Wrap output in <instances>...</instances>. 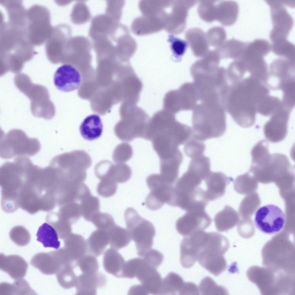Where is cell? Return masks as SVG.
I'll return each mask as SVG.
<instances>
[{
  "mask_svg": "<svg viewBox=\"0 0 295 295\" xmlns=\"http://www.w3.org/2000/svg\"><path fill=\"white\" fill-rule=\"evenodd\" d=\"M215 1L201 0L197 8V12L200 17L207 22L215 20L216 5Z\"/></svg>",
  "mask_w": 295,
  "mask_h": 295,
  "instance_id": "51",
  "label": "cell"
},
{
  "mask_svg": "<svg viewBox=\"0 0 295 295\" xmlns=\"http://www.w3.org/2000/svg\"><path fill=\"white\" fill-rule=\"evenodd\" d=\"M262 83L251 76L228 85L223 106L241 127L247 128L254 124L258 106L269 95L268 89Z\"/></svg>",
  "mask_w": 295,
  "mask_h": 295,
  "instance_id": "1",
  "label": "cell"
},
{
  "mask_svg": "<svg viewBox=\"0 0 295 295\" xmlns=\"http://www.w3.org/2000/svg\"><path fill=\"white\" fill-rule=\"evenodd\" d=\"M107 279L103 273L97 272L95 273H82L77 277L75 286L78 295H95L97 288H103L106 285Z\"/></svg>",
  "mask_w": 295,
  "mask_h": 295,
  "instance_id": "24",
  "label": "cell"
},
{
  "mask_svg": "<svg viewBox=\"0 0 295 295\" xmlns=\"http://www.w3.org/2000/svg\"><path fill=\"white\" fill-rule=\"evenodd\" d=\"M290 111L282 107L271 115L264 124V133L266 139L274 143L282 141L287 135Z\"/></svg>",
  "mask_w": 295,
  "mask_h": 295,
  "instance_id": "21",
  "label": "cell"
},
{
  "mask_svg": "<svg viewBox=\"0 0 295 295\" xmlns=\"http://www.w3.org/2000/svg\"><path fill=\"white\" fill-rule=\"evenodd\" d=\"M283 106L282 102L275 97L267 96L257 109V112L265 116L271 115Z\"/></svg>",
  "mask_w": 295,
  "mask_h": 295,
  "instance_id": "46",
  "label": "cell"
},
{
  "mask_svg": "<svg viewBox=\"0 0 295 295\" xmlns=\"http://www.w3.org/2000/svg\"><path fill=\"white\" fill-rule=\"evenodd\" d=\"M185 283L179 275L170 272L162 279L159 295H180Z\"/></svg>",
  "mask_w": 295,
  "mask_h": 295,
  "instance_id": "38",
  "label": "cell"
},
{
  "mask_svg": "<svg viewBox=\"0 0 295 295\" xmlns=\"http://www.w3.org/2000/svg\"><path fill=\"white\" fill-rule=\"evenodd\" d=\"M124 218L127 230L135 242L137 254L143 256L152 249L156 235L155 227L150 222L140 216L132 207L126 209Z\"/></svg>",
  "mask_w": 295,
  "mask_h": 295,
  "instance_id": "9",
  "label": "cell"
},
{
  "mask_svg": "<svg viewBox=\"0 0 295 295\" xmlns=\"http://www.w3.org/2000/svg\"><path fill=\"white\" fill-rule=\"evenodd\" d=\"M103 126L100 116L93 114L87 116L81 123L80 127V134L85 139L93 140L100 137Z\"/></svg>",
  "mask_w": 295,
  "mask_h": 295,
  "instance_id": "32",
  "label": "cell"
},
{
  "mask_svg": "<svg viewBox=\"0 0 295 295\" xmlns=\"http://www.w3.org/2000/svg\"><path fill=\"white\" fill-rule=\"evenodd\" d=\"M121 116L114 129L119 139L128 142L137 138L147 140L150 118L143 109L136 105L124 103Z\"/></svg>",
  "mask_w": 295,
  "mask_h": 295,
  "instance_id": "4",
  "label": "cell"
},
{
  "mask_svg": "<svg viewBox=\"0 0 295 295\" xmlns=\"http://www.w3.org/2000/svg\"><path fill=\"white\" fill-rule=\"evenodd\" d=\"M193 83L200 90L222 91L228 85L226 70L223 67L208 64L191 66Z\"/></svg>",
  "mask_w": 295,
  "mask_h": 295,
  "instance_id": "11",
  "label": "cell"
},
{
  "mask_svg": "<svg viewBox=\"0 0 295 295\" xmlns=\"http://www.w3.org/2000/svg\"><path fill=\"white\" fill-rule=\"evenodd\" d=\"M205 149L204 143L191 137L185 143L184 150L185 154L192 159L203 155Z\"/></svg>",
  "mask_w": 295,
  "mask_h": 295,
  "instance_id": "52",
  "label": "cell"
},
{
  "mask_svg": "<svg viewBox=\"0 0 295 295\" xmlns=\"http://www.w3.org/2000/svg\"><path fill=\"white\" fill-rule=\"evenodd\" d=\"M63 248L69 258L76 264L87 253L86 240L79 234L71 233L64 239Z\"/></svg>",
  "mask_w": 295,
  "mask_h": 295,
  "instance_id": "28",
  "label": "cell"
},
{
  "mask_svg": "<svg viewBox=\"0 0 295 295\" xmlns=\"http://www.w3.org/2000/svg\"><path fill=\"white\" fill-rule=\"evenodd\" d=\"M107 231L110 246L117 250L127 246L131 240L128 230L116 224Z\"/></svg>",
  "mask_w": 295,
  "mask_h": 295,
  "instance_id": "37",
  "label": "cell"
},
{
  "mask_svg": "<svg viewBox=\"0 0 295 295\" xmlns=\"http://www.w3.org/2000/svg\"><path fill=\"white\" fill-rule=\"evenodd\" d=\"M285 221L283 211L277 206L268 204L259 208L256 211L254 223L262 232L268 234L279 233L283 228Z\"/></svg>",
  "mask_w": 295,
  "mask_h": 295,
  "instance_id": "14",
  "label": "cell"
},
{
  "mask_svg": "<svg viewBox=\"0 0 295 295\" xmlns=\"http://www.w3.org/2000/svg\"><path fill=\"white\" fill-rule=\"evenodd\" d=\"M132 171L131 168L125 163L108 164L105 174V177L112 179L117 183L125 182L131 178Z\"/></svg>",
  "mask_w": 295,
  "mask_h": 295,
  "instance_id": "40",
  "label": "cell"
},
{
  "mask_svg": "<svg viewBox=\"0 0 295 295\" xmlns=\"http://www.w3.org/2000/svg\"><path fill=\"white\" fill-rule=\"evenodd\" d=\"M162 279L156 269H153L147 273L139 281L149 294L159 295Z\"/></svg>",
  "mask_w": 295,
  "mask_h": 295,
  "instance_id": "43",
  "label": "cell"
},
{
  "mask_svg": "<svg viewBox=\"0 0 295 295\" xmlns=\"http://www.w3.org/2000/svg\"><path fill=\"white\" fill-rule=\"evenodd\" d=\"M10 287L11 295L36 294L27 282L24 279H16L13 284H11Z\"/></svg>",
  "mask_w": 295,
  "mask_h": 295,
  "instance_id": "56",
  "label": "cell"
},
{
  "mask_svg": "<svg viewBox=\"0 0 295 295\" xmlns=\"http://www.w3.org/2000/svg\"><path fill=\"white\" fill-rule=\"evenodd\" d=\"M82 273L94 274L98 272L99 264L95 256L90 254H86L76 262Z\"/></svg>",
  "mask_w": 295,
  "mask_h": 295,
  "instance_id": "50",
  "label": "cell"
},
{
  "mask_svg": "<svg viewBox=\"0 0 295 295\" xmlns=\"http://www.w3.org/2000/svg\"><path fill=\"white\" fill-rule=\"evenodd\" d=\"M208 232L196 231L186 236L182 240L180 245V262L186 268L192 266L197 260L198 253L206 240Z\"/></svg>",
  "mask_w": 295,
  "mask_h": 295,
  "instance_id": "19",
  "label": "cell"
},
{
  "mask_svg": "<svg viewBox=\"0 0 295 295\" xmlns=\"http://www.w3.org/2000/svg\"><path fill=\"white\" fill-rule=\"evenodd\" d=\"M80 204L81 215L86 220L91 222L94 217L100 212L99 199L90 194L84 198Z\"/></svg>",
  "mask_w": 295,
  "mask_h": 295,
  "instance_id": "42",
  "label": "cell"
},
{
  "mask_svg": "<svg viewBox=\"0 0 295 295\" xmlns=\"http://www.w3.org/2000/svg\"><path fill=\"white\" fill-rule=\"evenodd\" d=\"M11 240L15 244L20 246H24L28 244L30 241L29 233L24 230H14L10 233Z\"/></svg>",
  "mask_w": 295,
  "mask_h": 295,
  "instance_id": "59",
  "label": "cell"
},
{
  "mask_svg": "<svg viewBox=\"0 0 295 295\" xmlns=\"http://www.w3.org/2000/svg\"><path fill=\"white\" fill-rule=\"evenodd\" d=\"M28 266L26 261L19 256H5L3 254H0V269L14 279L23 277L26 274Z\"/></svg>",
  "mask_w": 295,
  "mask_h": 295,
  "instance_id": "25",
  "label": "cell"
},
{
  "mask_svg": "<svg viewBox=\"0 0 295 295\" xmlns=\"http://www.w3.org/2000/svg\"><path fill=\"white\" fill-rule=\"evenodd\" d=\"M192 110V138L203 141L219 137L225 133L226 115L220 103L201 102Z\"/></svg>",
  "mask_w": 295,
  "mask_h": 295,
  "instance_id": "3",
  "label": "cell"
},
{
  "mask_svg": "<svg viewBox=\"0 0 295 295\" xmlns=\"http://www.w3.org/2000/svg\"><path fill=\"white\" fill-rule=\"evenodd\" d=\"M270 6L273 27L269 37L272 42L287 39L293 24L292 17L285 6H289V1H266Z\"/></svg>",
  "mask_w": 295,
  "mask_h": 295,
  "instance_id": "13",
  "label": "cell"
},
{
  "mask_svg": "<svg viewBox=\"0 0 295 295\" xmlns=\"http://www.w3.org/2000/svg\"><path fill=\"white\" fill-rule=\"evenodd\" d=\"M40 149L41 144L39 140L29 137L21 130L12 129L7 133L3 132L1 136L0 156L3 159L33 156L37 153Z\"/></svg>",
  "mask_w": 295,
  "mask_h": 295,
  "instance_id": "8",
  "label": "cell"
},
{
  "mask_svg": "<svg viewBox=\"0 0 295 295\" xmlns=\"http://www.w3.org/2000/svg\"><path fill=\"white\" fill-rule=\"evenodd\" d=\"M62 27L59 25L53 27L52 33L46 41L45 51L47 57L54 64L58 63L61 60L67 44Z\"/></svg>",
  "mask_w": 295,
  "mask_h": 295,
  "instance_id": "23",
  "label": "cell"
},
{
  "mask_svg": "<svg viewBox=\"0 0 295 295\" xmlns=\"http://www.w3.org/2000/svg\"><path fill=\"white\" fill-rule=\"evenodd\" d=\"M146 182L150 190L145 199L147 207L154 211L160 209L165 203L169 205L173 185L167 184L162 179L160 174H158L148 176Z\"/></svg>",
  "mask_w": 295,
  "mask_h": 295,
  "instance_id": "15",
  "label": "cell"
},
{
  "mask_svg": "<svg viewBox=\"0 0 295 295\" xmlns=\"http://www.w3.org/2000/svg\"><path fill=\"white\" fill-rule=\"evenodd\" d=\"M197 3L194 0H179L175 3L171 22V31L178 34L184 30L186 25L188 11Z\"/></svg>",
  "mask_w": 295,
  "mask_h": 295,
  "instance_id": "26",
  "label": "cell"
},
{
  "mask_svg": "<svg viewBox=\"0 0 295 295\" xmlns=\"http://www.w3.org/2000/svg\"><path fill=\"white\" fill-rule=\"evenodd\" d=\"M295 47L294 44L287 39L278 40L271 45V50L275 54L295 61Z\"/></svg>",
  "mask_w": 295,
  "mask_h": 295,
  "instance_id": "44",
  "label": "cell"
},
{
  "mask_svg": "<svg viewBox=\"0 0 295 295\" xmlns=\"http://www.w3.org/2000/svg\"><path fill=\"white\" fill-rule=\"evenodd\" d=\"M236 220L235 214L230 206H226L215 215L214 221L217 230L220 232L227 230L233 227Z\"/></svg>",
  "mask_w": 295,
  "mask_h": 295,
  "instance_id": "41",
  "label": "cell"
},
{
  "mask_svg": "<svg viewBox=\"0 0 295 295\" xmlns=\"http://www.w3.org/2000/svg\"><path fill=\"white\" fill-rule=\"evenodd\" d=\"M239 12V6L236 1H221L216 5L215 20L224 26H231L236 22Z\"/></svg>",
  "mask_w": 295,
  "mask_h": 295,
  "instance_id": "30",
  "label": "cell"
},
{
  "mask_svg": "<svg viewBox=\"0 0 295 295\" xmlns=\"http://www.w3.org/2000/svg\"><path fill=\"white\" fill-rule=\"evenodd\" d=\"M246 42L235 39L227 40L216 49L220 59L239 58L243 51Z\"/></svg>",
  "mask_w": 295,
  "mask_h": 295,
  "instance_id": "35",
  "label": "cell"
},
{
  "mask_svg": "<svg viewBox=\"0 0 295 295\" xmlns=\"http://www.w3.org/2000/svg\"><path fill=\"white\" fill-rule=\"evenodd\" d=\"M199 101L198 92L193 82H186L177 90H170L163 100L164 109L174 114L192 110Z\"/></svg>",
  "mask_w": 295,
  "mask_h": 295,
  "instance_id": "12",
  "label": "cell"
},
{
  "mask_svg": "<svg viewBox=\"0 0 295 295\" xmlns=\"http://www.w3.org/2000/svg\"><path fill=\"white\" fill-rule=\"evenodd\" d=\"M76 266L73 263H69L62 265L56 273L57 280L63 288L69 289L75 287L77 277L74 271Z\"/></svg>",
  "mask_w": 295,
  "mask_h": 295,
  "instance_id": "39",
  "label": "cell"
},
{
  "mask_svg": "<svg viewBox=\"0 0 295 295\" xmlns=\"http://www.w3.org/2000/svg\"><path fill=\"white\" fill-rule=\"evenodd\" d=\"M199 288L196 285L190 282H185L181 295H199Z\"/></svg>",
  "mask_w": 295,
  "mask_h": 295,
  "instance_id": "60",
  "label": "cell"
},
{
  "mask_svg": "<svg viewBox=\"0 0 295 295\" xmlns=\"http://www.w3.org/2000/svg\"><path fill=\"white\" fill-rule=\"evenodd\" d=\"M26 31L32 46H39L46 42L52 30L50 14L48 9L39 5L32 6L27 11Z\"/></svg>",
  "mask_w": 295,
  "mask_h": 295,
  "instance_id": "10",
  "label": "cell"
},
{
  "mask_svg": "<svg viewBox=\"0 0 295 295\" xmlns=\"http://www.w3.org/2000/svg\"><path fill=\"white\" fill-rule=\"evenodd\" d=\"M100 180L97 187L98 194L105 198L109 197L114 194L117 188V183L109 178H105Z\"/></svg>",
  "mask_w": 295,
  "mask_h": 295,
  "instance_id": "54",
  "label": "cell"
},
{
  "mask_svg": "<svg viewBox=\"0 0 295 295\" xmlns=\"http://www.w3.org/2000/svg\"><path fill=\"white\" fill-rule=\"evenodd\" d=\"M54 83L59 90L69 92L77 89L81 82L80 72L74 66L65 64L59 67L54 76Z\"/></svg>",
  "mask_w": 295,
  "mask_h": 295,
  "instance_id": "22",
  "label": "cell"
},
{
  "mask_svg": "<svg viewBox=\"0 0 295 295\" xmlns=\"http://www.w3.org/2000/svg\"><path fill=\"white\" fill-rule=\"evenodd\" d=\"M183 158L177 157L160 160V176L168 184L173 185L177 181Z\"/></svg>",
  "mask_w": 295,
  "mask_h": 295,
  "instance_id": "34",
  "label": "cell"
},
{
  "mask_svg": "<svg viewBox=\"0 0 295 295\" xmlns=\"http://www.w3.org/2000/svg\"><path fill=\"white\" fill-rule=\"evenodd\" d=\"M185 37L194 54L196 57H203L208 51L209 44L205 34L200 28L194 27L188 30Z\"/></svg>",
  "mask_w": 295,
  "mask_h": 295,
  "instance_id": "29",
  "label": "cell"
},
{
  "mask_svg": "<svg viewBox=\"0 0 295 295\" xmlns=\"http://www.w3.org/2000/svg\"><path fill=\"white\" fill-rule=\"evenodd\" d=\"M230 179L222 172L211 171L205 180L207 187L205 191L209 201L214 200L224 195Z\"/></svg>",
  "mask_w": 295,
  "mask_h": 295,
  "instance_id": "27",
  "label": "cell"
},
{
  "mask_svg": "<svg viewBox=\"0 0 295 295\" xmlns=\"http://www.w3.org/2000/svg\"><path fill=\"white\" fill-rule=\"evenodd\" d=\"M246 71L242 61L239 59L234 60L229 64L226 70L227 80L231 84L238 82L243 80Z\"/></svg>",
  "mask_w": 295,
  "mask_h": 295,
  "instance_id": "47",
  "label": "cell"
},
{
  "mask_svg": "<svg viewBox=\"0 0 295 295\" xmlns=\"http://www.w3.org/2000/svg\"><path fill=\"white\" fill-rule=\"evenodd\" d=\"M87 253L96 257L101 255L109 243L107 231L97 229L93 231L86 240Z\"/></svg>",
  "mask_w": 295,
  "mask_h": 295,
  "instance_id": "33",
  "label": "cell"
},
{
  "mask_svg": "<svg viewBox=\"0 0 295 295\" xmlns=\"http://www.w3.org/2000/svg\"><path fill=\"white\" fill-rule=\"evenodd\" d=\"M266 55L259 47L248 45L245 47L239 58L242 61L246 71L251 74V76L265 83L268 74L267 64L264 58Z\"/></svg>",
  "mask_w": 295,
  "mask_h": 295,
  "instance_id": "17",
  "label": "cell"
},
{
  "mask_svg": "<svg viewBox=\"0 0 295 295\" xmlns=\"http://www.w3.org/2000/svg\"><path fill=\"white\" fill-rule=\"evenodd\" d=\"M37 240L41 243L44 247L58 249L60 245L58 236L56 229L47 223L39 226L37 232Z\"/></svg>",
  "mask_w": 295,
  "mask_h": 295,
  "instance_id": "36",
  "label": "cell"
},
{
  "mask_svg": "<svg viewBox=\"0 0 295 295\" xmlns=\"http://www.w3.org/2000/svg\"><path fill=\"white\" fill-rule=\"evenodd\" d=\"M143 257L148 264L156 269L162 263L164 259L162 254L155 249H151Z\"/></svg>",
  "mask_w": 295,
  "mask_h": 295,
  "instance_id": "57",
  "label": "cell"
},
{
  "mask_svg": "<svg viewBox=\"0 0 295 295\" xmlns=\"http://www.w3.org/2000/svg\"><path fill=\"white\" fill-rule=\"evenodd\" d=\"M201 295H227V289L223 286L218 285L210 277H206L201 281L199 286Z\"/></svg>",
  "mask_w": 295,
  "mask_h": 295,
  "instance_id": "45",
  "label": "cell"
},
{
  "mask_svg": "<svg viewBox=\"0 0 295 295\" xmlns=\"http://www.w3.org/2000/svg\"><path fill=\"white\" fill-rule=\"evenodd\" d=\"M98 229L108 231L115 224L114 219L110 214L99 212L91 222Z\"/></svg>",
  "mask_w": 295,
  "mask_h": 295,
  "instance_id": "55",
  "label": "cell"
},
{
  "mask_svg": "<svg viewBox=\"0 0 295 295\" xmlns=\"http://www.w3.org/2000/svg\"><path fill=\"white\" fill-rule=\"evenodd\" d=\"M169 41L174 55L176 58H180L185 53L187 47V44L184 40L172 35L169 37Z\"/></svg>",
  "mask_w": 295,
  "mask_h": 295,
  "instance_id": "58",
  "label": "cell"
},
{
  "mask_svg": "<svg viewBox=\"0 0 295 295\" xmlns=\"http://www.w3.org/2000/svg\"><path fill=\"white\" fill-rule=\"evenodd\" d=\"M229 247V242L225 236L217 232H208L205 241L199 249L197 261L211 273L218 276L226 268L223 255Z\"/></svg>",
  "mask_w": 295,
  "mask_h": 295,
  "instance_id": "6",
  "label": "cell"
},
{
  "mask_svg": "<svg viewBox=\"0 0 295 295\" xmlns=\"http://www.w3.org/2000/svg\"><path fill=\"white\" fill-rule=\"evenodd\" d=\"M126 262L122 256L116 249L111 248L105 252L103 266L106 272L118 278H122Z\"/></svg>",
  "mask_w": 295,
  "mask_h": 295,
  "instance_id": "31",
  "label": "cell"
},
{
  "mask_svg": "<svg viewBox=\"0 0 295 295\" xmlns=\"http://www.w3.org/2000/svg\"><path fill=\"white\" fill-rule=\"evenodd\" d=\"M92 163L91 158L87 153L83 150H76L55 156L50 164L62 180L82 183L86 178V170Z\"/></svg>",
  "mask_w": 295,
  "mask_h": 295,
  "instance_id": "5",
  "label": "cell"
},
{
  "mask_svg": "<svg viewBox=\"0 0 295 295\" xmlns=\"http://www.w3.org/2000/svg\"><path fill=\"white\" fill-rule=\"evenodd\" d=\"M295 61L279 57L271 63L266 83L271 88L281 89L287 84L294 81Z\"/></svg>",
  "mask_w": 295,
  "mask_h": 295,
  "instance_id": "16",
  "label": "cell"
},
{
  "mask_svg": "<svg viewBox=\"0 0 295 295\" xmlns=\"http://www.w3.org/2000/svg\"><path fill=\"white\" fill-rule=\"evenodd\" d=\"M205 35L209 45L216 48L219 47L225 42L226 36L225 29L220 26L210 28Z\"/></svg>",
  "mask_w": 295,
  "mask_h": 295,
  "instance_id": "49",
  "label": "cell"
},
{
  "mask_svg": "<svg viewBox=\"0 0 295 295\" xmlns=\"http://www.w3.org/2000/svg\"><path fill=\"white\" fill-rule=\"evenodd\" d=\"M14 81L16 87L31 100V110L34 116L47 120L54 117V107L45 87L33 84L29 77L24 73L16 75Z\"/></svg>",
  "mask_w": 295,
  "mask_h": 295,
  "instance_id": "7",
  "label": "cell"
},
{
  "mask_svg": "<svg viewBox=\"0 0 295 295\" xmlns=\"http://www.w3.org/2000/svg\"><path fill=\"white\" fill-rule=\"evenodd\" d=\"M68 261L64 248H60L48 253L36 254L31 259L30 264L43 274L50 275L56 273Z\"/></svg>",
  "mask_w": 295,
  "mask_h": 295,
  "instance_id": "18",
  "label": "cell"
},
{
  "mask_svg": "<svg viewBox=\"0 0 295 295\" xmlns=\"http://www.w3.org/2000/svg\"><path fill=\"white\" fill-rule=\"evenodd\" d=\"M0 41L1 66L7 71L19 73L35 54L26 31L21 28L8 23L3 25Z\"/></svg>",
  "mask_w": 295,
  "mask_h": 295,
  "instance_id": "2",
  "label": "cell"
},
{
  "mask_svg": "<svg viewBox=\"0 0 295 295\" xmlns=\"http://www.w3.org/2000/svg\"><path fill=\"white\" fill-rule=\"evenodd\" d=\"M175 223L176 229L181 235L186 236L199 230H203L210 225L212 220L204 210L186 211Z\"/></svg>",
  "mask_w": 295,
  "mask_h": 295,
  "instance_id": "20",
  "label": "cell"
},
{
  "mask_svg": "<svg viewBox=\"0 0 295 295\" xmlns=\"http://www.w3.org/2000/svg\"><path fill=\"white\" fill-rule=\"evenodd\" d=\"M133 151L132 146L127 143H122L118 145L114 150L113 159L116 163H123L132 158Z\"/></svg>",
  "mask_w": 295,
  "mask_h": 295,
  "instance_id": "53",
  "label": "cell"
},
{
  "mask_svg": "<svg viewBox=\"0 0 295 295\" xmlns=\"http://www.w3.org/2000/svg\"><path fill=\"white\" fill-rule=\"evenodd\" d=\"M60 211L63 220L71 224L77 221L82 215L80 204L76 202L66 204Z\"/></svg>",
  "mask_w": 295,
  "mask_h": 295,
  "instance_id": "48",
  "label": "cell"
},
{
  "mask_svg": "<svg viewBox=\"0 0 295 295\" xmlns=\"http://www.w3.org/2000/svg\"><path fill=\"white\" fill-rule=\"evenodd\" d=\"M130 295H148L149 293L142 285H134L130 288L128 292Z\"/></svg>",
  "mask_w": 295,
  "mask_h": 295,
  "instance_id": "61",
  "label": "cell"
}]
</instances>
